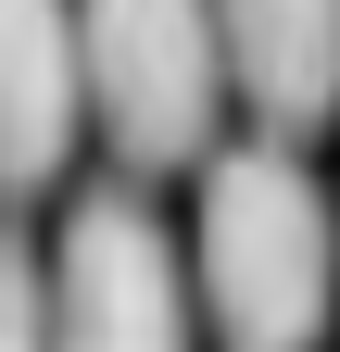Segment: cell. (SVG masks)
Segmentation results:
<instances>
[{
	"instance_id": "obj_2",
	"label": "cell",
	"mask_w": 340,
	"mask_h": 352,
	"mask_svg": "<svg viewBox=\"0 0 340 352\" xmlns=\"http://www.w3.org/2000/svg\"><path fill=\"white\" fill-rule=\"evenodd\" d=\"M76 76L126 176H189L215 151V113H227L215 0H76Z\"/></svg>"
},
{
	"instance_id": "obj_1",
	"label": "cell",
	"mask_w": 340,
	"mask_h": 352,
	"mask_svg": "<svg viewBox=\"0 0 340 352\" xmlns=\"http://www.w3.org/2000/svg\"><path fill=\"white\" fill-rule=\"evenodd\" d=\"M189 302L227 340H315L340 302V227L315 201V176L265 151H215L202 164V227H189Z\"/></svg>"
},
{
	"instance_id": "obj_6",
	"label": "cell",
	"mask_w": 340,
	"mask_h": 352,
	"mask_svg": "<svg viewBox=\"0 0 340 352\" xmlns=\"http://www.w3.org/2000/svg\"><path fill=\"white\" fill-rule=\"evenodd\" d=\"M38 327H51V264H38V252H25V227L0 214V352L38 340Z\"/></svg>"
},
{
	"instance_id": "obj_4",
	"label": "cell",
	"mask_w": 340,
	"mask_h": 352,
	"mask_svg": "<svg viewBox=\"0 0 340 352\" xmlns=\"http://www.w3.org/2000/svg\"><path fill=\"white\" fill-rule=\"evenodd\" d=\"M89 139V76H76V0H0V201L63 189Z\"/></svg>"
},
{
	"instance_id": "obj_5",
	"label": "cell",
	"mask_w": 340,
	"mask_h": 352,
	"mask_svg": "<svg viewBox=\"0 0 340 352\" xmlns=\"http://www.w3.org/2000/svg\"><path fill=\"white\" fill-rule=\"evenodd\" d=\"M215 51L277 139L340 113V0H215Z\"/></svg>"
},
{
	"instance_id": "obj_3",
	"label": "cell",
	"mask_w": 340,
	"mask_h": 352,
	"mask_svg": "<svg viewBox=\"0 0 340 352\" xmlns=\"http://www.w3.org/2000/svg\"><path fill=\"white\" fill-rule=\"evenodd\" d=\"M51 327L63 340H177L189 327V252L164 239L139 189H89L51 239Z\"/></svg>"
}]
</instances>
